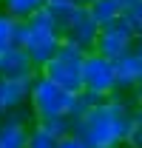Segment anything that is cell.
Returning <instances> with one entry per match:
<instances>
[{
	"label": "cell",
	"mask_w": 142,
	"mask_h": 148,
	"mask_svg": "<svg viewBox=\"0 0 142 148\" xmlns=\"http://www.w3.org/2000/svg\"><path fill=\"white\" fill-rule=\"evenodd\" d=\"M137 100L125 91H114L102 106L74 120V137L88 148H122L137 125Z\"/></svg>",
	"instance_id": "cell-1"
},
{
	"label": "cell",
	"mask_w": 142,
	"mask_h": 148,
	"mask_svg": "<svg viewBox=\"0 0 142 148\" xmlns=\"http://www.w3.org/2000/svg\"><path fill=\"white\" fill-rule=\"evenodd\" d=\"M29 108L34 114V123L51 120V117H80L83 106H80V94L63 91L60 86H54L48 77L37 74L29 86Z\"/></svg>",
	"instance_id": "cell-2"
},
{
	"label": "cell",
	"mask_w": 142,
	"mask_h": 148,
	"mask_svg": "<svg viewBox=\"0 0 142 148\" xmlns=\"http://www.w3.org/2000/svg\"><path fill=\"white\" fill-rule=\"evenodd\" d=\"M60 46H63L60 29L54 23L48 6H43L37 14H31V17L26 20V40L20 43V49L29 51V57L34 60L37 71H40L43 66H48L54 60V54L60 51Z\"/></svg>",
	"instance_id": "cell-3"
},
{
	"label": "cell",
	"mask_w": 142,
	"mask_h": 148,
	"mask_svg": "<svg viewBox=\"0 0 142 148\" xmlns=\"http://www.w3.org/2000/svg\"><path fill=\"white\" fill-rule=\"evenodd\" d=\"M54 23L60 29V37L83 49L85 54L97 49V37H100V26L94 23V17L88 14L85 6H48Z\"/></svg>",
	"instance_id": "cell-4"
},
{
	"label": "cell",
	"mask_w": 142,
	"mask_h": 148,
	"mask_svg": "<svg viewBox=\"0 0 142 148\" xmlns=\"http://www.w3.org/2000/svg\"><path fill=\"white\" fill-rule=\"evenodd\" d=\"M83 63H85V51L63 40L60 51L54 54V60L48 66L40 69V74L48 77L54 86H60L63 91L80 94L83 91Z\"/></svg>",
	"instance_id": "cell-5"
},
{
	"label": "cell",
	"mask_w": 142,
	"mask_h": 148,
	"mask_svg": "<svg viewBox=\"0 0 142 148\" xmlns=\"http://www.w3.org/2000/svg\"><path fill=\"white\" fill-rule=\"evenodd\" d=\"M134 43H137V32H134V26L128 23L125 17L114 20V23H108L100 29V37H97V49L94 51H100L102 57L108 60H119V57L131 54L134 51Z\"/></svg>",
	"instance_id": "cell-6"
},
{
	"label": "cell",
	"mask_w": 142,
	"mask_h": 148,
	"mask_svg": "<svg viewBox=\"0 0 142 148\" xmlns=\"http://www.w3.org/2000/svg\"><path fill=\"white\" fill-rule=\"evenodd\" d=\"M83 88L97 91L102 97H111L117 91V74H114V60L102 57L100 51H88L83 63Z\"/></svg>",
	"instance_id": "cell-7"
},
{
	"label": "cell",
	"mask_w": 142,
	"mask_h": 148,
	"mask_svg": "<svg viewBox=\"0 0 142 148\" xmlns=\"http://www.w3.org/2000/svg\"><path fill=\"white\" fill-rule=\"evenodd\" d=\"M37 74H40V71H37L34 60L29 57L26 49L12 46V49L0 51V77H3V80H12V83H29V86H31V80H34Z\"/></svg>",
	"instance_id": "cell-8"
},
{
	"label": "cell",
	"mask_w": 142,
	"mask_h": 148,
	"mask_svg": "<svg viewBox=\"0 0 142 148\" xmlns=\"http://www.w3.org/2000/svg\"><path fill=\"white\" fill-rule=\"evenodd\" d=\"M114 74H117V91L131 94L142 83V57L137 54V51L119 57V60L114 63Z\"/></svg>",
	"instance_id": "cell-9"
},
{
	"label": "cell",
	"mask_w": 142,
	"mask_h": 148,
	"mask_svg": "<svg viewBox=\"0 0 142 148\" xmlns=\"http://www.w3.org/2000/svg\"><path fill=\"white\" fill-rule=\"evenodd\" d=\"M85 9H88V14L94 17V23L100 29L108 26V23H114V20H119V17H125V3L122 0H94Z\"/></svg>",
	"instance_id": "cell-10"
},
{
	"label": "cell",
	"mask_w": 142,
	"mask_h": 148,
	"mask_svg": "<svg viewBox=\"0 0 142 148\" xmlns=\"http://www.w3.org/2000/svg\"><path fill=\"white\" fill-rule=\"evenodd\" d=\"M0 6H3L6 14H12L14 20L23 23V20H29L31 14H37V12L46 6V0H3Z\"/></svg>",
	"instance_id": "cell-11"
},
{
	"label": "cell",
	"mask_w": 142,
	"mask_h": 148,
	"mask_svg": "<svg viewBox=\"0 0 142 148\" xmlns=\"http://www.w3.org/2000/svg\"><path fill=\"white\" fill-rule=\"evenodd\" d=\"M57 143H60V137H54L46 125H40V123L31 125V131H29V148H57Z\"/></svg>",
	"instance_id": "cell-12"
},
{
	"label": "cell",
	"mask_w": 142,
	"mask_h": 148,
	"mask_svg": "<svg viewBox=\"0 0 142 148\" xmlns=\"http://www.w3.org/2000/svg\"><path fill=\"white\" fill-rule=\"evenodd\" d=\"M17 23L12 14H6L3 9H0V51H6V49H12L14 46V32H17Z\"/></svg>",
	"instance_id": "cell-13"
},
{
	"label": "cell",
	"mask_w": 142,
	"mask_h": 148,
	"mask_svg": "<svg viewBox=\"0 0 142 148\" xmlns=\"http://www.w3.org/2000/svg\"><path fill=\"white\" fill-rule=\"evenodd\" d=\"M40 125H46L54 137H60V140H63V137L74 134V117H51V120H43Z\"/></svg>",
	"instance_id": "cell-14"
},
{
	"label": "cell",
	"mask_w": 142,
	"mask_h": 148,
	"mask_svg": "<svg viewBox=\"0 0 142 148\" xmlns=\"http://www.w3.org/2000/svg\"><path fill=\"white\" fill-rule=\"evenodd\" d=\"M125 20L134 26V32H137V37H142V0H137V3H131L128 9H125Z\"/></svg>",
	"instance_id": "cell-15"
},
{
	"label": "cell",
	"mask_w": 142,
	"mask_h": 148,
	"mask_svg": "<svg viewBox=\"0 0 142 148\" xmlns=\"http://www.w3.org/2000/svg\"><path fill=\"white\" fill-rule=\"evenodd\" d=\"M108 97H102V94H97V91H80V106H83V114L85 111H91V108H97V106H102Z\"/></svg>",
	"instance_id": "cell-16"
},
{
	"label": "cell",
	"mask_w": 142,
	"mask_h": 148,
	"mask_svg": "<svg viewBox=\"0 0 142 148\" xmlns=\"http://www.w3.org/2000/svg\"><path fill=\"white\" fill-rule=\"evenodd\" d=\"M125 148H142V125L137 123L134 131H131V137L125 140Z\"/></svg>",
	"instance_id": "cell-17"
},
{
	"label": "cell",
	"mask_w": 142,
	"mask_h": 148,
	"mask_svg": "<svg viewBox=\"0 0 142 148\" xmlns=\"http://www.w3.org/2000/svg\"><path fill=\"white\" fill-rule=\"evenodd\" d=\"M57 148H88L80 137H74V134H68V137H63L60 143H57Z\"/></svg>",
	"instance_id": "cell-18"
},
{
	"label": "cell",
	"mask_w": 142,
	"mask_h": 148,
	"mask_svg": "<svg viewBox=\"0 0 142 148\" xmlns=\"http://www.w3.org/2000/svg\"><path fill=\"white\" fill-rule=\"evenodd\" d=\"M6 86H9V83L0 77V117H6V114H9V106H6Z\"/></svg>",
	"instance_id": "cell-19"
},
{
	"label": "cell",
	"mask_w": 142,
	"mask_h": 148,
	"mask_svg": "<svg viewBox=\"0 0 142 148\" xmlns=\"http://www.w3.org/2000/svg\"><path fill=\"white\" fill-rule=\"evenodd\" d=\"M46 6H80V0H46Z\"/></svg>",
	"instance_id": "cell-20"
},
{
	"label": "cell",
	"mask_w": 142,
	"mask_h": 148,
	"mask_svg": "<svg viewBox=\"0 0 142 148\" xmlns=\"http://www.w3.org/2000/svg\"><path fill=\"white\" fill-rule=\"evenodd\" d=\"M134 100H137V106L142 108V83L137 86V88H134Z\"/></svg>",
	"instance_id": "cell-21"
},
{
	"label": "cell",
	"mask_w": 142,
	"mask_h": 148,
	"mask_svg": "<svg viewBox=\"0 0 142 148\" xmlns=\"http://www.w3.org/2000/svg\"><path fill=\"white\" fill-rule=\"evenodd\" d=\"M134 51L142 57V37H137V43H134Z\"/></svg>",
	"instance_id": "cell-22"
},
{
	"label": "cell",
	"mask_w": 142,
	"mask_h": 148,
	"mask_svg": "<svg viewBox=\"0 0 142 148\" xmlns=\"http://www.w3.org/2000/svg\"><path fill=\"white\" fill-rule=\"evenodd\" d=\"M122 3H125V9H128V6H131V3H137V0H122Z\"/></svg>",
	"instance_id": "cell-23"
},
{
	"label": "cell",
	"mask_w": 142,
	"mask_h": 148,
	"mask_svg": "<svg viewBox=\"0 0 142 148\" xmlns=\"http://www.w3.org/2000/svg\"><path fill=\"white\" fill-rule=\"evenodd\" d=\"M88 3H94V0H80V6H88Z\"/></svg>",
	"instance_id": "cell-24"
},
{
	"label": "cell",
	"mask_w": 142,
	"mask_h": 148,
	"mask_svg": "<svg viewBox=\"0 0 142 148\" xmlns=\"http://www.w3.org/2000/svg\"><path fill=\"white\" fill-rule=\"evenodd\" d=\"M0 3H3V0H0Z\"/></svg>",
	"instance_id": "cell-25"
}]
</instances>
